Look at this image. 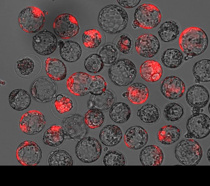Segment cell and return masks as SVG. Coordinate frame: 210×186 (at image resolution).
Masks as SVG:
<instances>
[{
	"mask_svg": "<svg viewBox=\"0 0 210 186\" xmlns=\"http://www.w3.org/2000/svg\"><path fill=\"white\" fill-rule=\"evenodd\" d=\"M122 96L124 98H127V93L124 92L122 94Z\"/></svg>",
	"mask_w": 210,
	"mask_h": 186,
	"instance_id": "cell-50",
	"label": "cell"
},
{
	"mask_svg": "<svg viewBox=\"0 0 210 186\" xmlns=\"http://www.w3.org/2000/svg\"><path fill=\"white\" fill-rule=\"evenodd\" d=\"M42 153L40 147L35 142L25 141L18 147L16 157L18 161L24 166H34L40 162Z\"/></svg>",
	"mask_w": 210,
	"mask_h": 186,
	"instance_id": "cell-9",
	"label": "cell"
},
{
	"mask_svg": "<svg viewBox=\"0 0 210 186\" xmlns=\"http://www.w3.org/2000/svg\"><path fill=\"white\" fill-rule=\"evenodd\" d=\"M122 133L120 128L114 124L107 125L101 129L99 138L106 146H113L117 145L121 140Z\"/></svg>",
	"mask_w": 210,
	"mask_h": 186,
	"instance_id": "cell-25",
	"label": "cell"
},
{
	"mask_svg": "<svg viewBox=\"0 0 210 186\" xmlns=\"http://www.w3.org/2000/svg\"><path fill=\"white\" fill-rule=\"evenodd\" d=\"M60 54L64 61L73 62L78 60L82 55V50L77 42L71 40L65 41L60 47Z\"/></svg>",
	"mask_w": 210,
	"mask_h": 186,
	"instance_id": "cell-33",
	"label": "cell"
},
{
	"mask_svg": "<svg viewBox=\"0 0 210 186\" xmlns=\"http://www.w3.org/2000/svg\"><path fill=\"white\" fill-rule=\"evenodd\" d=\"M206 157L208 160L209 162H210V148H209L207 150L206 153Z\"/></svg>",
	"mask_w": 210,
	"mask_h": 186,
	"instance_id": "cell-46",
	"label": "cell"
},
{
	"mask_svg": "<svg viewBox=\"0 0 210 186\" xmlns=\"http://www.w3.org/2000/svg\"><path fill=\"white\" fill-rule=\"evenodd\" d=\"M99 55L104 63L110 64L116 60L118 52L113 46L108 44L104 46L101 49Z\"/></svg>",
	"mask_w": 210,
	"mask_h": 186,
	"instance_id": "cell-44",
	"label": "cell"
},
{
	"mask_svg": "<svg viewBox=\"0 0 210 186\" xmlns=\"http://www.w3.org/2000/svg\"><path fill=\"white\" fill-rule=\"evenodd\" d=\"M136 74L135 66L130 60L121 59L114 62L108 70L111 82L120 86H127L134 80Z\"/></svg>",
	"mask_w": 210,
	"mask_h": 186,
	"instance_id": "cell-4",
	"label": "cell"
},
{
	"mask_svg": "<svg viewBox=\"0 0 210 186\" xmlns=\"http://www.w3.org/2000/svg\"><path fill=\"white\" fill-rule=\"evenodd\" d=\"M64 43V42L62 40H59L58 41V44L59 47H60Z\"/></svg>",
	"mask_w": 210,
	"mask_h": 186,
	"instance_id": "cell-49",
	"label": "cell"
},
{
	"mask_svg": "<svg viewBox=\"0 0 210 186\" xmlns=\"http://www.w3.org/2000/svg\"><path fill=\"white\" fill-rule=\"evenodd\" d=\"M82 38L83 43L86 47L94 49L101 44L102 35L99 30L89 29L84 32Z\"/></svg>",
	"mask_w": 210,
	"mask_h": 186,
	"instance_id": "cell-40",
	"label": "cell"
},
{
	"mask_svg": "<svg viewBox=\"0 0 210 186\" xmlns=\"http://www.w3.org/2000/svg\"><path fill=\"white\" fill-rule=\"evenodd\" d=\"M132 25L133 28H138L139 27L134 20L133 21Z\"/></svg>",
	"mask_w": 210,
	"mask_h": 186,
	"instance_id": "cell-47",
	"label": "cell"
},
{
	"mask_svg": "<svg viewBox=\"0 0 210 186\" xmlns=\"http://www.w3.org/2000/svg\"><path fill=\"white\" fill-rule=\"evenodd\" d=\"M118 52L123 55H127L131 51L133 46L131 38L128 35L122 34L117 36L113 43Z\"/></svg>",
	"mask_w": 210,
	"mask_h": 186,
	"instance_id": "cell-41",
	"label": "cell"
},
{
	"mask_svg": "<svg viewBox=\"0 0 210 186\" xmlns=\"http://www.w3.org/2000/svg\"><path fill=\"white\" fill-rule=\"evenodd\" d=\"M194 77L199 81L208 82L210 80V59H203L196 62L192 69Z\"/></svg>",
	"mask_w": 210,
	"mask_h": 186,
	"instance_id": "cell-38",
	"label": "cell"
},
{
	"mask_svg": "<svg viewBox=\"0 0 210 186\" xmlns=\"http://www.w3.org/2000/svg\"><path fill=\"white\" fill-rule=\"evenodd\" d=\"M160 88L164 97L169 99L175 100L183 96L185 87L184 82L179 78L175 76H169L161 81Z\"/></svg>",
	"mask_w": 210,
	"mask_h": 186,
	"instance_id": "cell-17",
	"label": "cell"
},
{
	"mask_svg": "<svg viewBox=\"0 0 210 186\" xmlns=\"http://www.w3.org/2000/svg\"><path fill=\"white\" fill-rule=\"evenodd\" d=\"M45 124V118L43 113L37 110H32L28 111L22 116L20 125L24 133L34 135L41 131Z\"/></svg>",
	"mask_w": 210,
	"mask_h": 186,
	"instance_id": "cell-14",
	"label": "cell"
},
{
	"mask_svg": "<svg viewBox=\"0 0 210 186\" xmlns=\"http://www.w3.org/2000/svg\"><path fill=\"white\" fill-rule=\"evenodd\" d=\"M76 104L70 95L62 93L58 94L51 102L52 111L54 115L60 119H64L67 116L74 111Z\"/></svg>",
	"mask_w": 210,
	"mask_h": 186,
	"instance_id": "cell-18",
	"label": "cell"
},
{
	"mask_svg": "<svg viewBox=\"0 0 210 186\" xmlns=\"http://www.w3.org/2000/svg\"><path fill=\"white\" fill-rule=\"evenodd\" d=\"M185 137L188 138H190L192 137L191 136L189 133H188L185 135Z\"/></svg>",
	"mask_w": 210,
	"mask_h": 186,
	"instance_id": "cell-48",
	"label": "cell"
},
{
	"mask_svg": "<svg viewBox=\"0 0 210 186\" xmlns=\"http://www.w3.org/2000/svg\"><path fill=\"white\" fill-rule=\"evenodd\" d=\"M181 133V130L177 126L172 125H166L158 131L157 139L162 145H170L179 140Z\"/></svg>",
	"mask_w": 210,
	"mask_h": 186,
	"instance_id": "cell-32",
	"label": "cell"
},
{
	"mask_svg": "<svg viewBox=\"0 0 210 186\" xmlns=\"http://www.w3.org/2000/svg\"><path fill=\"white\" fill-rule=\"evenodd\" d=\"M53 28L58 36L64 39L75 36L78 33L80 29L76 18L69 14L58 16L53 23Z\"/></svg>",
	"mask_w": 210,
	"mask_h": 186,
	"instance_id": "cell-11",
	"label": "cell"
},
{
	"mask_svg": "<svg viewBox=\"0 0 210 186\" xmlns=\"http://www.w3.org/2000/svg\"><path fill=\"white\" fill-rule=\"evenodd\" d=\"M160 45L158 38L150 33L142 34L136 38L135 48L137 53L146 58H152L158 52Z\"/></svg>",
	"mask_w": 210,
	"mask_h": 186,
	"instance_id": "cell-15",
	"label": "cell"
},
{
	"mask_svg": "<svg viewBox=\"0 0 210 186\" xmlns=\"http://www.w3.org/2000/svg\"><path fill=\"white\" fill-rule=\"evenodd\" d=\"M164 155L162 149L155 145L144 147L140 155V161L143 165L159 166L162 163Z\"/></svg>",
	"mask_w": 210,
	"mask_h": 186,
	"instance_id": "cell-23",
	"label": "cell"
},
{
	"mask_svg": "<svg viewBox=\"0 0 210 186\" xmlns=\"http://www.w3.org/2000/svg\"><path fill=\"white\" fill-rule=\"evenodd\" d=\"M115 100L114 95L108 90H106L100 94L93 95L91 99L93 106L101 110L109 109L113 105Z\"/></svg>",
	"mask_w": 210,
	"mask_h": 186,
	"instance_id": "cell-37",
	"label": "cell"
},
{
	"mask_svg": "<svg viewBox=\"0 0 210 186\" xmlns=\"http://www.w3.org/2000/svg\"><path fill=\"white\" fill-rule=\"evenodd\" d=\"M139 73L141 78L148 82H157L161 78L163 73L160 64L154 60L144 61L140 66Z\"/></svg>",
	"mask_w": 210,
	"mask_h": 186,
	"instance_id": "cell-22",
	"label": "cell"
},
{
	"mask_svg": "<svg viewBox=\"0 0 210 186\" xmlns=\"http://www.w3.org/2000/svg\"><path fill=\"white\" fill-rule=\"evenodd\" d=\"M98 21L100 26L105 32L116 34L125 28L128 16L123 8L118 5H111L105 7L101 10Z\"/></svg>",
	"mask_w": 210,
	"mask_h": 186,
	"instance_id": "cell-2",
	"label": "cell"
},
{
	"mask_svg": "<svg viewBox=\"0 0 210 186\" xmlns=\"http://www.w3.org/2000/svg\"><path fill=\"white\" fill-rule=\"evenodd\" d=\"M127 98L129 101L134 104H140L148 99L149 91L147 86L140 82L131 84L126 92Z\"/></svg>",
	"mask_w": 210,
	"mask_h": 186,
	"instance_id": "cell-30",
	"label": "cell"
},
{
	"mask_svg": "<svg viewBox=\"0 0 210 186\" xmlns=\"http://www.w3.org/2000/svg\"><path fill=\"white\" fill-rule=\"evenodd\" d=\"M186 127L192 137L197 139L204 138L210 133V118L203 113H194L188 119Z\"/></svg>",
	"mask_w": 210,
	"mask_h": 186,
	"instance_id": "cell-12",
	"label": "cell"
},
{
	"mask_svg": "<svg viewBox=\"0 0 210 186\" xmlns=\"http://www.w3.org/2000/svg\"><path fill=\"white\" fill-rule=\"evenodd\" d=\"M184 113V108L179 103L172 102L166 104L163 110L164 117L167 122H175L183 117Z\"/></svg>",
	"mask_w": 210,
	"mask_h": 186,
	"instance_id": "cell-35",
	"label": "cell"
},
{
	"mask_svg": "<svg viewBox=\"0 0 210 186\" xmlns=\"http://www.w3.org/2000/svg\"><path fill=\"white\" fill-rule=\"evenodd\" d=\"M161 14L155 5L144 4L138 7L134 14V21L143 28L150 29L157 26L160 22Z\"/></svg>",
	"mask_w": 210,
	"mask_h": 186,
	"instance_id": "cell-7",
	"label": "cell"
},
{
	"mask_svg": "<svg viewBox=\"0 0 210 186\" xmlns=\"http://www.w3.org/2000/svg\"><path fill=\"white\" fill-rule=\"evenodd\" d=\"M209 96L208 90L203 86L194 85L187 90L185 99L191 107L199 109L205 107L209 101Z\"/></svg>",
	"mask_w": 210,
	"mask_h": 186,
	"instance_id": "cell-19",
	"label": "cell"
},
{
	"mask_svg": "<svg viewBox=\"0 0 210 186\" xmlns=\"http://www.w3.org/2000/svg\"><path fill=\"white\" fill-rule=\"evenodd\" d=\"M184 54L179 49L170 48L166 49L162 53L160 60L165 67L174 69L178 67L182 63Z\"/></svg>",
	"mask_w": 210,
	"mask_h": 186,
	"instance_id": "cell-29",
	"label": "cell"
},
{
	"mask_svg": "<svg viewBox=\"0 0 210 186\" xmlns=\"http://www.w3.org/2000/svg\"><path fill=\"white\" fill-rule=\"evenodd\" d=\"M180 32V27L174 20H167L159 27L158 31V37L162 41L169 43L175 40Z\"/></svg>",
	"mask_w": 210,
	"mask_h": 186,
	"instance_id": "cell-31",
	"label": "cell"
},
{
	"mask_svg": "<svg viewBox=\"0 0 210 186\" xmlns=\"http://www.w3.org/2000/svg\"><path fill=\"white\" fill-rule=\"evenodd\" d=\"M174 152L178 160L182 164L187 166L197 165L202 155V150L200 144L190 139L179 141L175 147Z\"/></svg>",
	"mask_w": 210,
	"mask_h": 186,
	"instance_id": "cell-5",
	"label": "cell"
},
{
	"mask_svg": "<svg viewBox=\"0 0 210 186\" xmlns=\"http://www.w3.org/2000/svg\"><path fill=\"white\" fill-rule=\"evenodd\" d=\"M137 116L142 123L152 124L156 123L160 116L158 107L155 104L147 103L141 106L138 110Z\"/></svg>",
	"mask_w": 210,
	"mask_h": 186,
	"instance_id": "cell-28",
	"label": "cell"
},
{
	"mask_svg": "<svg viewBox=\"0 0 210 186\" xmlns=\"http://www.w3.org/2000/svg\"><path fill=\"white\" fill-rule=\"evenodd\" d=\"M140 0H117L118 3L122 7L126 8H132L136 6L140 3Z\"/></svg>",
	"mask_w": 210,
	"mask_h": 186,
	"instance_id": "cell-45",
	"label": "cell"
},
{
	"mask_svg": "<svg viewBox=\"0 0 210 186\" xmlns=\"http://www.w3.org/2000/svg\"><path fill=\"white\" fill-rule=\"evenodd\" d=\"M104 63L98 54H93L88 56L84 62V66L88 72L96 74L101 71L104 68Z\"/></svg>",
	"mask_w": 210,
	"mask_h": 186,
	"instance_id": "cell-42",
	"label": "cell"
},
{
	"mask_svg": "<svg viewBox=\"0 0 210 186\" xmlns=\"http://www.w3.org/2000/svg\"><path fill=\"white\" fill-rule=\"evenodd\" d=\"M106 86L104 78L101 76H92L82 72L73 73L66 81L68 89L77 96H83L90 93L100 94L106 90Z\"/></svg>",
	"mask_w": 210,
	"mask_h": 186,
	"instance_id": "cell-1",
	"label": "cell"
},
{
	"mask_svg": "<svg viewBox=\"0 0 210 186\" xmlns=\"http://www.w3.org/2000/svg\"><path fill=\"white\" fill-rule=\"evenodd\" d=\"M179 44L184 53L189 56H195L201 54L206 50L208 39L203 30L192 27L185 29L181 33Z\"/></svg>",
	"mask_w": 210,
	"mask_h": 186,
	"instance_id": "cell-3",
	"label": "cell"
},
{
	"mask_svg": "<svg viewBox=\"0 0 210 186\" xmlns=\"http://www.w3.org/2000/svg\"><path fill=\"white\" fill-rule=\"evenodd\" d=\"M48 162L50 166H72L74 164V159L68 152L59 149L50 153Z\"/></svg>",
	"mask_w": 210,
	"mask_h": 186,
	"instance_id": "cell-36",
	"label": "cell"
},
{
	"mask_svg": "<svg viewBox=\"0 0 210 186\" xmlns=\"http://www.w3.org/2000/svg\"><path fill=\"white\" fill-rule=\"evenodd\" d=\"M57 40L55 35L47 31H41L33 38V48L38 54L43 56L50 55L56 50Z\"/></svg>",
	"mask_w": 210,
	"mask_h": 186,
	"instance_id": "cell-16",
	"label": "cell"
},
{
	"mask_svg": "<svg viewBox=\"0 0 210 186\" xmlns=\"http://www.w3.org/2000/svg\"><path fill=\"white\" fill-rule=\"evenodd\" d=\"M67 134L71 139L81 140L86 135L87 128L82 117L74 115L67 118L62 124Z\"/></svg>",
	"mask_w": 210,
	"mask_h": 186,
	"instance_id": "cell-21",
	"label": "cell"
},
{
	"mask_svg": "<svg viewBox=\"0 0 210 186\" xmlns=\"http://www.w3.org/2000/svg\"><path fill=\"white\" fill-rule=\"evenodd\" d=\"M56 92L57 87L54 82L50 79L44 77L36 80L30 88L32 97L41 102H46L52 99Z\"/></svg>",
	"mask_w": 210,
	"mask_h": 186,
	"instance_id": "cell-13",
	"label": "cell"
},
{
	"mask_svg": "<svg viewBox=\"0 0 210 186\" xmlns=\"http://www.w3.org/2000/svg\"><path fill=\"white\" fill-rule=\"evenodd\" d=\"M45 62V71L50 79L56 81H60L66 78L67 69L61 60L49 57L46 58Z\"/></svg>",
	"mask_w": 210,
	"mask_h": 186,
	"instance_id": "cell-24",
	"label": "cell"
},
{
	"mask_svg": "<svg viewBox=\"0 0 210 186\" xmlns=\"http://www.w3.org/2000/svg\"><path fill=\"white\" fill-rule=\"evenodd\" d=\"M75 151L78 159L84 163H89L97 160L100 157L102 147L96 139L91 136L83 138L76 144Z\"/></svg>",
	"mask_w": 210,
	"mask_h": 186,
	"instance_id": "cell-8",
	"label": "cell"
},
{
	"mask_svg": "<svg viewBox=\"0 0 210 186\" xmlns=\"http://www.w3.org/2000/svg\"><path fill=\"white\" fill-rule=\"evenodd\" d=\"M42 66L41 61L38 57L32 54H25L17 60L15 69L20 76L28 79L38 74L41 70Z\"/></svg>",
	"mask_w": 210,
	"mask_h": 186,
	"instance_id": "cell-10",
	"label": "cell"
},
{
	"mask_svg": "<svg viewBox=\"0 0 210 186\" xmlns=\"http://www.w3.org/2000/svg\"><path fill=\"white\" fill-rule=\"evenodd\" d=\"M102 162L105 166H124L126 159L121 152L116 150H110L104 155Z\"/></svg>",
	"mask_w": 210,
	"mask_h": 186,
	"instance_id": "cell-43",
	"label": "cell"
},
{
	"mask_svg": "<svg viewBox=\"0 0 210 186\" xmlns=\"http://www.w3.org/2000/svg\"><path fill=\"white\" fill-rule=\"evenodd\" d=\"M18 21L20 27L25 32L35 33L43 27L45 21L44 15L39 8L28 7L20 13Z\"/></svg>",
	"mask_w": 210,
	"mask_h": 186,
	"instance_id": "cell-6",
	"label": "cell"
},
{
	"mask_svg": "<svg viewBox=\"0 0 210 186\" xmlns=\"http://www.w3.org/2000/svg\"><path fill=\"white\" fill-rule=\"evenodd\" d=\"M124 140L128 147L132 149H138L146 144L148 140V135L142 127L139 126H132L126 131Z\"/></svg>",
	"mask_w": 210,
	"mask_h": 186,
	"instance_id": "cell-20",
	"label": "cell"
},
{
	"mask_svg": "<svg viewBox=\"0 0 210 186\" xmlns=\"http://www.w3.org/2000/svg\"><path fill=\"white\" fill-rule=\"evenodd\" d=\"M84 122L89 128L95 129L100 128L104 124L105 116L103 113L96 108H92L85 113L83 118Z\"/></svg>",
	"mask_w": 210,
	"mask_h": 186,
	"instance_id": "cell-39",
	"label": "cell"
},
{
	"mask_svg": "<svg viewBox=\"0 0 210 186\" xmlns=\"http://www.w3.org/2000/svg\"><path fill=\"white\" fill-rule=\"evenodd\" d=\"M108 150V148L107 147H105L104 149V152H106Z\"/></svg>",
	"mask_w": 210,
	"mask_h": 186,
	"instance_id": "cell-51",
	"label": "cell"
},
{
	"mask_svg": "<svg viewBox=\"0 0 210 186\" xmlns=\"http://www.w3.org/2000/svg\"><path fill=\"white\" fill-rule=\"evenodd\" d=\"M130 107L127 104L118 102L113 105L109 112L111 119L117 123H123L127 121L131 116Z\"/></svg>",
	"mask_w": 210,
	"mask_h": 186,
	"instance_id": "cell-34",
	"label": "cell"
},
{
	"mask_svg": "<svg viewBox=\"0 0 210 186\" xmlns=\"http://www.w3.org/2000/svg\"><path fill=\"white\" fill-rule=\"evenodd\" d=\"M208 108H209V109H208V110H209V112H210V107H209H209H208Z\"/></svg>",
	"mask_w": 210,
	"mask_h": 186,
	"instance_id": "cell-52",
	"label": "cell"
},
{
	"mask_svg": "<svg viewBox=\"0 0 210 186\" xmlns=\"http://www.w3.org/2000/svg\"><path fill=\"white\" fill-rule=\"evenodd\" d=\"M65 136L66 134L61 126L53 124L50 126L44 132L43 140L46 145L55 147L62 143Z\"/></svg>",
	"mask_w": 210,
	"mask_h": 186,
	"instance_id": "cell-27",
	"label": "cell"
},
{
	"mask_svg": "<svg viewBox=\"0 0 210 186\" xmlns=\"http://www.w3.org/2000/svg\"><path fill=\"white\" fill-rule=\"evenodd\" d=\"M10 106L14 110L22 111L28 108L31 103L29 94L25 90L16 89L13 90L8 96Z\"/></svg>",
	"mask_w": 210,
	"mask_h": 186,
	"instance_id": "cell-26",
	"label": "cell"
}]
</instances>
